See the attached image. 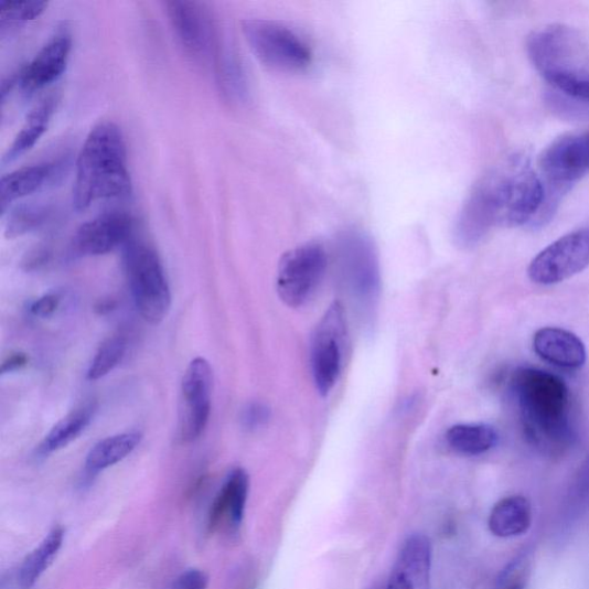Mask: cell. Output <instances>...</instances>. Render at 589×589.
Listing matches in <instances>:
<instances>
[{"label": "cell", "mask_w": 589, "mask_h": 589, "mask_svg": "<svg viewBox=\"0 0 589 589\" xmlns=\"http://www.w3.org/2000/svg\"><path fill=\"white\" fill-rule=\"evenodd\" d=\"M250 480L243 468L234 469L225 480L208 515V531L214 533L225 524L237 529L244 522L249 495Z\"/></svg>", "instance_id": "17"}, {"label": "cell", "mask_w": 589, "mask_h": 589, "mask_svg": "<svg viewBox=\"0 0 589 589\" xmlns=\"http://www.w3.org/2000/svg\"><path fill=\"white\" fill-rule=\"evenodd\" d=\"M30 357L24 353H13L9 355L2 364V374L11 373L23 368L29 364Z\"/></svg>", "instance_id": "34"}, {"label": "cell", "mask_w": 589, "mask_h": 589, "mask_svg": "<svg viewBox=\"0 0 589 589\" xmlns=\"http://www.w3.org/2000/svg\"><path fill=\"white\" fill-rule=\"evenodd\" d=\"M212 383L210 363L203 357L193 360L181 383L182 409L179 431L184 443L196 441L205 431L211 415Z\"/></svg>", "instance_id": "11"}, {"label": "cell", "mask_w": 589, "mask_h": 589, "mask_svg": "<svg viewBox=\"0 0 589 589\" xmlns=\"http://www.w3.org/2000/svg\"><path fill=\"white\" fill-rule=\"evenodd\" d=\"M508 589H523V587H522V585L517 583V585H514L513 587H511Z\"/></svg>", "instance_id": "36"}, {"label": "cell", "mask_w": 589, "mask_h": 589, "mask_svg": "<svg viewBox=\"0 0 589 589\" xmlns=\"http://www.w3.org/2000/svg\"><path fill=\"white\" fill-rule=\"evenodd\" d=\"M96 409L95 404H86L61 419L40 445L38 450L40 457L60 451L82 436L92 424Z\"/></svg>", "instance_id": "22"}, {"label": "cell", "mask_w": 589, "mask_h": 589, "mask_svg": "<svg viewBox=\"0 0 589 589\" xmlns=\"http://www.w3.org/2000/svg\"><path fill=\"white\" fill-rule=\"evenodd\" d=\"M51 257V253L45 247H39L32 250L23 259V267L26 271L39 270L40 267L45 265Z\"/></svg>", "instance_id": "33"}, {"label": "cell", "mask_w": 589, "mask_h": 589, "mask_svg": "<svg viewBox=\"0 0 589 589\" xmlns=\"http://www.w3.org/2000/svg\"><path fill=\"white\" fill-rule=\"evenodd\" d=\"M124 267L133 303L142 318L158 325L168 317L172 293L157 253L132 237L124 247Z\"/></svg>", "instance_id": "5"}, {"label": "cell", "mask_w": 589, "mask_h": 589, "mask_svg": "<svg viewBox=\"0 0 589 589\" xmlns=\"http://www.w3.org/2000/svg\"><path fill=\"white\" fill-rule=\"evenodd\" d=\"M60 165L43 163L15 170L0 180V211L7 212L17 200L30 196L56 176Z\"/></svg>", "instance_id": "19"}, {"label": "cell", "mask_w": 589, "mask_h": 589, "mask_svg": "<svg viewBox=\"0 0 589 589\" xmlns=\"http://www.w3.org/2000/svg\"><path fill=\"white\" fill-rule=\"evenodd\" d=\"M61 302L62 297L58 292H49L34 301L30 311L35 317L47 318L58 310Z\"/></svg>", "instance_id": "32"}, {"label": "cell", "mask_w": 589, "mask_h": 589, "mask_svg": "<svg viewBox=\"0 0 589 589\" xmlns=\"http://www.w3.org/2000/svg\"><path fill=\"white\" fill-rule=\"evenodd\" d=\"M384 589V588H383ZM386 589V588H385Z\"/></svg>", "instance_id": "37"}, {"label": "cell", "mask_w": 589, "mask_h": 589, "mask_svg": "<svg viewBox=\"0 0 589 589\" xmlns=\"http://www.w3.org/2000/svg\"><path fill=\"white\" fill-rule=\"evenodd\" d=\"M64 535L62 527L53 528L40 546L26 556L19 575L23 589H31L50 568L63 546Z\"/></svg>", "instance_id": "24"}, {"label": "cell", "mask_w": 589, "mask_h": 589, "mask_svg": "<svg viewBox=\"0 0 589 589\" xmlns=\"http://www.w3.org/2000/svg\"><path fill=\"white\" fill-rule=\"evenodd\" d=\"M532 524V505L521 495L507 496L492 508L489 526L499 538L518 537L528 531Z\"/></svg>", "instance_id": "21"}, {"label": "cell", "mask_w": 589, "mask_h": 589, "mask_svg": "<svg viewBox=\"0 0 589 589\" xmlns=\"http://www.w3.org/2000/svg\"><path fill=\"white\" fill-rule=\"evenodd\" d=\"M346 331L344 308L334 302L320 319L311 340L312 377L317 390L323 396L329 395L339 381Z\"/></svg>", "instance_id": "9"}, {"label": "cell", "mask_w": 589, "mask_h": 589, "mask_svg": "<svg viewBox=\"0 0 589 589\" xmlns=\"http://www.w3.org/2000/svg\"><path fill=\"white\" fill-rule=\"evenodd\" d=\"M217 76L225 96L235 101L245 99L248 93L246 76L243 66L232 52L218 53Z\"/></svg>", "instance_id": "28"}, {"label": "cell", "mask_w": 589, "mask_h": 589, "mask_svg": "<svg viewBox=\"0 0 589 589\" xmlns=\"http://www.w3.org/2000/svg\"><path fill=\"white\" fill-rule=\"evenodd\" d=\"M127 346V340L122 335L105 340L92 361L87 373L88 381L97 382L118 367L126 356Z\"/></svg>", "instance_id": "27"}, {"label": "cell", "mask_w": 589, "mask_h": 589, "mask_svg": "<svg viewBox=\"0 0 589 589\" xmlns=\"http://www.w3.org/2000/svg\"><path fill=\"white\" fill-rule=\"evenodd\" d=\"M131 191L124 133L111 121L100 122L92 129L78 153L74 206L86 210L100 200L128 197Z\"/></svg>", "instance_id": "1"}, {"label": "cell", "mask_w": 589, "mask_h": 589, "mask_svg": "<svg viewBox=\"0 0 589 589\" xmlns=\"http://www.w3.org/2000/svg\"><path fill=\"white\" fill-rule=\"evenodd\" d=\"M528 437L534 443L560 447L570 438L569 389L554 374L537 368H520L513 377Z\"/></svg>", "instance_id": "2"}, {"label": "cell", "mask_w": 589, "mask_h": 589, "mask_svg": "<svg viewBox=\"0 0 589 589\" xmlns=\"http://www.w3.org/2000/svg\"><path fill=\"white\" fill-rule=\"evenodd\" d=\"M57 104V95L51 94L34 106L3 156L2 165L6 167L15 162L17 159L33 149L46 131Z\"/></svg>", "instance_id": "20"}, {"label": "cell", "mask_w": 589, "mask_h": 589, "mask_svg": "<svg viewBox=\"0 0 589 589\" xmlns=\"http://www.w3.org/2000/svg\"><path fill=\"white\" fill-rule=\"evenodd\" d=\"M432 556L426 535H410L399 549L386 589H431Z\"/></svg>", "instance_id": "15"}, {"label": "cell", "mask_w": 589, "mask_h": 589, "mask_svg": "<svg viewBox=\"0 0 589 589\" xmlns=\"http://www.w3.org/2000/svg\"><path fill=\"white\" fill-rule=\"evenodd\" d=\"M47 8L42 0H2L0 2V26L34 20Z\"/></svg>", "instance_id": "29"}, {"label": "cell", "mask_w": 589, "mask_h": 589, "mask_svg": "<svg viewBox=\"0 0 589 589\" xmlns=\"http://www.w3.org/2000/svg\"><path fill=\"white\" fill-rule=\"evenodd\" d=\"M243 31L255 56L266 66L281 72H301L311 63L309 46L283 24L248 19Z\"/></svg>", "instance_id": "7"}, {"label": "cell", "mask_w": 589, "mask_h": 589, "mask_svg": "<svg viewBox=\"0 0 589 589\" xmlns=\"http://www.w3.org/2000/svg\"><path fill=\"white\" fill-rule=\"evenodd\" d=\"M270 419V409L259 401H253L240 413V424L248 431H256Z\"/></svg>", "instance_id": "30"}, {"label": "cell", "mask_w": 589, "mask_h": 589, "mask_svg": "<svg viewBox=\"0 0 589 589\" xmlns=\"http://www.w3.org/2000/svg\"><path fill=\"white\" fill-rule=\"evenodd\" d=\"M72 49L71 35L63 31L53 35L35 57L18 72V85L32 94L55 83L65 72Z\"/></svg>", "instance_id": "16"}, {"label": "cell", "mask_w": 589, "mask_h": 589, "mask_svg": "<svg viewBox=\"0 0 589 589\" xmlns=\"http://www.w3.org/2000/svg\"><path fill=\"white\" fill-rule=\"evenodd\" d=\"M589 265V229L570 233L555 240L528 267L529 279L539 285L565 281Z\"/></svg>", "instance_id": "10"}, {"label": "cell", "mask_w": 589, "mask_h": 589, "mask_svg": "<svg viewBox=\"0 0 589 589\" xmlns=\"http://www.w3.org/2000/svg\"><path fill=\"white\" fill-rule=\"evenodd\" d=\"M115 307L116 303L114 301H103L96 307V310L99 313H106L113 311Z\"/></svg>", "instance_id": "35"}, {"label": "cell", "mask_w": 589, "mask_h": 589, "mask_svg": "<svg viewBox=\"0 0 589 589\" xmlns=\"http://www.w3.org/2000/svg\"><path fill=\"white\" fill-rule=\"evenodd\" d=\"M533 350L544 361L561 368H579L586 362L582 341L576 334L561 329L539 330L534 334Z\"/></svg>", "instance_id": "18"}, {"label": "cell", "mask_w": 589, "mask_h": 589, "mask_svg": "<svg viewBox=\"0 0 589 589\" xmlns=\"http://www.w3.org/2000/svg\"><path fill=\"white\" fill-rule=\"evenodd\" d=\"M447 441L453 450L475 457L493 449L499 441V435L495 428L488 424H461L450 428Z\"/></svg>", "instance_id": "25"}, {"label": "cell", "mask_w": 589, "mask_h": 589, "mask_svg": "<svg viewBox=\"0 0 589 589\" xmlns=\"http://www.w3.org/2000/svg\"><path fill=\"white\" fill-rule=\"evenodd\" d=\"M52 208L45 204L29 203L17 206L9 214L6 227L8 238H17L34 232L52 217Z\"/></svg>", "instance_id": "26"}, {"label": "cell", "mask_w": 589, "mask_h": 589, "mask_svg": "<svg viewBox=\"0 0 589 589\" xmlns=\"http://www.w3.org/2000/svg\"><path fill=\"white\" fill-rule=\"evenodd\" d=\"M494 227H520L531 222L546 200L542 179L525 165L490 172L473 186Z\"/></svg>", "instance_id": "4"}, {"label": "cell", "mask_w": 589, "mask_h": 589, "mask_svg": "<svg viewBox=\"0 0 589 589\" xmlns=\"http://www.w3.org/2000/svg\"><path fill=\"white\" fill-rule=\"evenodd\" d=\"M528 55L558 93L589 107V53L569 26L554 24L533 33Z\"/></svg>", "instance_id": "3"}, {"label": "cell", "mask_w": 589, "mask_h": 589, "mask_svg": "<svg viewBox=\"0 0 589 589\" xmlns=\"http://www.w3.org/2000/svg\"><path fill=\"white\" fill-rule=\"evenodd\" d=\"M132 218L125 211H107L79 227L73 250L82 256H101L125 247L133 237Z\"/></svg>", "instance_id": "14"}, {"label": "cell", "mask_w": 589, "mask_h": 589, "mask_svg": "<svg viewBox=\"0 0 589 589\" xmlns=\"http://www.w3.org/2000/svg\"><path fill=\"white\" fill-rule=\"evenodd\" d=\"M343 282L364 313L376 309L381 293L379 256L370 235L360 229L343 232L336 244Z\"/></svg>", "instance_id": "6"}, {"label": "cell", "mask_w": 589, "mask_h": 589, "mask_svg": "<svg viewBox=\"0 0 589 589\" xmlns=\"http://www.w3.org/2000/svg\"><path fill=\"white\" fill-rule=\"evenodd\" d=\"M142 441V435L137 431L116 435L97 442L89 451L86 470L95 475L124 461L136 450Z\"/></svg>", "instance_id": "23"}, {"label": "cell", "mask_w": 589, "mask_h": 589, "mask_svg": "<svg viewBox=\"0 0 589 589\" xmlns=\"http://www.w3.org/2000/svg\"><path fill=\"white\" fill-rule=\"evenodd\" d=\"M329 256L323 245L309 243L286 253L277 274L280 300L290 308L304 306L323 282Z\"/></svg>", "instance_id": "8"}, {"label": "cell", "mask_w": 589, "mask_h": 589, "mask_svg": "<svg viewBox=\"0 0 589 589\" xmlns=\"http://www.w3.org/2000/svg\"><path fill=\"white\" fill-rule=\"evenodd\" d=\"M167 13L172 29L184 47L196 61H206L216 49V29L207 10L195 2H168Z\"/></svg>", "instance_id": "13"}, {"label": "cell", "mask_w": 589, "mask_h": 589, "mask_svg": "<svg viewBox=\"0 0 589 589\" xmlns=\"http://www.w3.org/2000/svg\"><path fill=\"white\" fill-rule=\"evenodd\" d=\"M208 576L201 570L192 569L181 574L174 581L172 589H206Z\"/></svg>", "instance_id": "31"}, {"label": "cell", "mask_w": 589, "mask_h": 589, "mask_svg": "<svg viewBox=\"0 0 589 589\" xmlns=\"http://www.w3.org/2000/svg\"><path fill=\"white\" fill-rule=\"evenodd\" d=\"M540 169L556 192L567 191L589 172V130L554 141L540 157Z\"/></svg>", "instance_id": "12"}]
</instances>
